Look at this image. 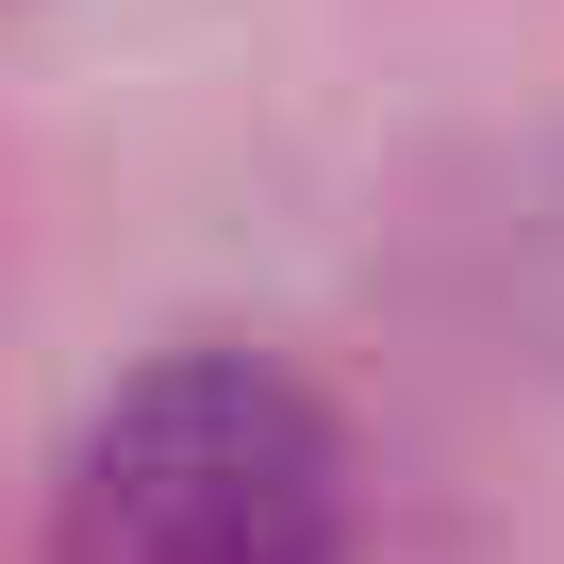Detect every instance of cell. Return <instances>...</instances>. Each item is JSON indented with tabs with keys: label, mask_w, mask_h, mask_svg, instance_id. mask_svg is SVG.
<instances>
[{
	"label": "cell",
	"mask_w": 564,
	"mask_h": 564,
	"mask_svg": "<svg viewBox=\"0 0 564 564\" xmlns=\"http://www.w3.org/2000/svg\"><path fill=\"white\" fill-rule=\"evenodd\" d=\"M333 547H349V448L249 349L117 382L51 498V564H333Z\"/></svg>",
	"instance_id": "1"
}]
</instances>
